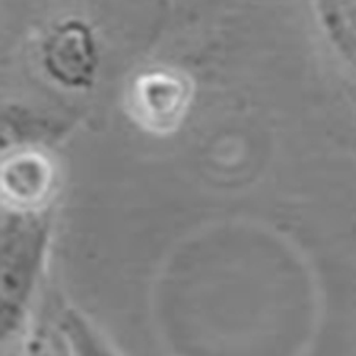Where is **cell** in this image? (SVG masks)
Wrapping results in <instances>:
<instances>
[{"mask_svg":"<svg viewBox=\"0 0 356 356\" xmlns=\"http://www.w3.org/2000/svg\"><path fill=\"white\" fill-rule=\"evenodd\" d=\"M50 207L10 210L2 228V334L16 337L42 280L53 227Z\"/></svg>","mask_w":356,"mask_h":356,"instance_id":"cell-1","label":"cell"},{"mask_svg":"<svg viewBox=\"0 0 356 356\" xmlns=\"http://www.w3.org/2000/svg\"><path fill=\"white\" fill-rule=\"evenodd\" d=\"M44 66L58 83L84 87L93 81L97 51L92 33L81 22H66L56 27L43 47Z\"/></svg>","mask_w":356,"mask_h":356,"instance_id":"cell-2","label":"cell"},{"mask_svg":"<svg viewBox=\"0 0 356 356\" xmlns=\"http://www.w3.org/2000/svg\"><path fill=\"white\" fill-rule=\"evenodd\" d=\"M133 110L140 122L153 130L174 126L188 100L187 84L167 73L143 76L133 92Z\"/></svg>","mask_w":356,"mask_h":356,"instance_id":"cell-3","label":"cell"},{"mask_svg":"<svg viewBox=\"0 0 356 356\" xmlns=\"http://www.w3.org/2000/svg\"><path fill=\"white\" fill-rule=\"evenodd\" d=\"M2 186L9 202L16 210H36L49 207L53 190L50 164L36 156H23L12 160L3 170Z\"/></svg>","mask_w":356,"mask_h":356,"instance_id":"cell-4","label":"cell"},{"mask_svg":"<svg viewBox=\"0 0 356 356\" xmlns=\"http://www.w3.org/2000/svg\"><path fill=\"white\" fill-rule=\"evenodd\" d=\"M58 332L69 356H122L86 315L74 308L62 311Z\"/></svg>","mask_w":356,"mask_h":356,"instance_id":"cell-5","label":"cell"},{"mask_svg":"<svg viewBox=\"0 0 356 356\" xmlns=\"http://www.w3.org/2000/svg\"><path fill=\"white\" fill-rule=\"evenodd\" d=\"M335 24L339 27L338 32L345 38L350 50L356 56V8L350 12L349 20L348 19H337Z\"/></svg>","mask_w":356,"mask_h":356,"instance_id":"cell-6","label":"cell"}]
</instances>
